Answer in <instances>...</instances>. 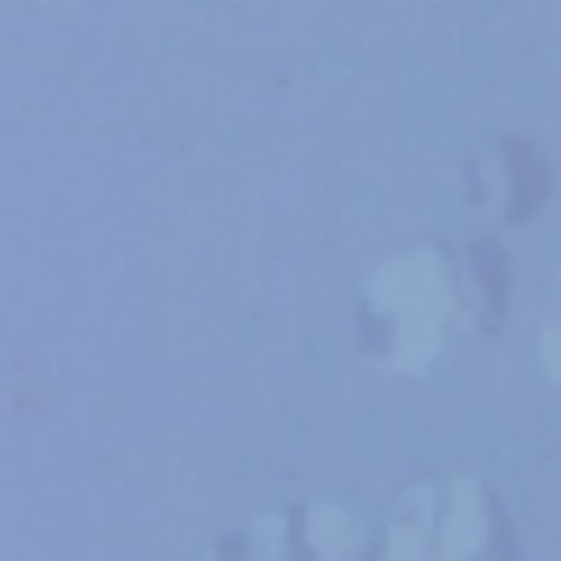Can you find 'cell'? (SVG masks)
Here are the masks:
<instances>
[{
    "mask_svg": "<svg viewBox=\"0 0 561 561\" xmlns=\"http://www.w3.org/2000/svg\"><path fill=\"white\" fill-rule=\"evenodd\" d=\"M501 146L512 174L506 220L523 222L539 210L549 195V164L537 146L524 137L506 136Z\"/></svg>",
    "mask_w": 561,
    "mask_h": 561,
    "instance_id": "cell-1",
    "label": "cell"
},
{
    "mask_svg": "<svg viewBox=\"0 0 561 561\" xmlns=\"http://www.w3.org/2000/svg\"><path fill=\"white\" fill-rule=\"evenodd\" d=\"M471 257L480 283L492 307L500 311L507 288V264L505 253L496 241L482 236L471 244Z\"/></svg>",
    "mask_w": 561,
    "mask_h": 561,
    "instance_id": "cell-2",
    "label": "cell"
}]
</instances>
